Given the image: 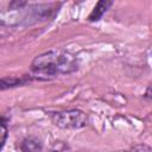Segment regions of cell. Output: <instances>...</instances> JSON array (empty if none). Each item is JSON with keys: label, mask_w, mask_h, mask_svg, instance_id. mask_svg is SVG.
<instances>
[{"label": "cell", "mask_w": 152, "mask_h": 152, "mask_svg": "<svg viewBox=\"0 0 152 152\" xmlns=\"http://www.w3.org/2000/svg\"><path fill=\"white\" fill-rule=\"evenodd\" d=\"M31 69L36 75L40 76H57L75 72L78 69L76 57L65 50H51L37 56Z\"/></svg>", "instance_id": "6da1fadb"}, {"label": "cell", "mask_w": 152, "mask_h": 152, "mask_svg": "<svg viewBox=\"0 0 152 152\" xmlns=\"http://www.w3.org/2000/svg\"><path fill=\"white\" fill-rule=\"evenodd\" d=\"M51 120L55 126L68 129H78L87 126L88 124L87 114L80 109H70L53 113L51 115Z\"/></svg>", "instance_id": "7a4b0ae2"}, {"label": "cell", "mask_w": 152, "mask_h": 152, "mask_svg": "<svg viewBox=\"0 0 152 152\" xmlns=\"http://www.w3.org/2000/svg\"><path fill=\"white\" fill-rule=\"evenodd\" d=\"M112 6V1H106V0H101L96 4V6L94 7V10L91 11V13L89 14L88 19L90 21H97L102 18V15L107 12V10Z\"/></svg>", "instance_id": "3957f363"}, {"label": "cell", "mask_w": 152, "mask_h": 152, "mask_svg": "<svg viewBox=\"0 0 152 152\" xmlns=\"http://www.w3.org/2000/svg\"><path fill=\"white\" fill-rule=\"evenodd\" d=\"M28 81L30 80H27L26 77H4V78H0V90L23 86Z\"/></svg>", "instance_id": "277c9868"}, {"label": "cell", "mask_w": 152, "mask_h": 152, "mask_svg": "<svg viewBox=\"0 0 152 152\" xmlns=\"http://www.w3.org/2000/svg\"><path fill=\"white\" fill-rule=\"evenodd\" d=\"M21 150L23 152H42L43 146L42 142L37 138H26L21 142Z\"/></svg>", "instance_id": "5b68a950"}, {"label": "cell", "mask_w": 152, "mask_h": 152, "mask_svg": "<svg viewBox=\"0 0 152 152\" xmlns=\"http://www.w3.org/2000/svg\"><path fill=\"white\" fill-rule=\"evenodd\" d=\"M6 137H7V128H6L5 124L2 122V120H0V147L4 145Z\"/></svg>", "instance_id": "8992f818"}]
</instances>
